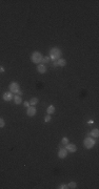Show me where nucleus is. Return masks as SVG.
Masks as SVG:
<instances>
[{
  "instance_id": "obj_7",
  "label": "nucleus",
  "mask_w": 99,
  "mask_h": 189,
  "mask_svg": "<svg viewBox=\"0 0 99 189\" xmlns=\"http://www.w3.org/2000/svg\"><path fill=\"white\" fill-rule=\"evenodd\" d=\"M65 149H67V151H70V152H75V151L77 150V146L75 144H72V143H67V144L65 145Z\"/></svg>"
},
{
  "instance_id": "obj_6",
  "label": "nucleus",
  "mask_w": 99,
  "mask_h": 189,
  "mask_svg": "<svg viewBox=\"0 0 99 189\" xmlns=\"http://www.w3.org/2000/svg\"><path fill=\"white\" fill-rule=\"evenodd\" d=\"M36 112H37V110H36V108H35V106L30 105L28 107V109H26V115H28V117H34L35 115H36Z\"/></svg>"
},
{
  "instance_id": "obj_14",
  "label": "nucleus",
  "mask_w": 99,
  "mask_h": 189,
  "mask_svg": "<svg viewBox=\"0 0 99 189\" xmlns=\"http://www.w3.org/2000/svg\"><path fill=\"white\" fill-rule=\"evenodd\" d=\"M37 103H38V99H37V98H32V99H31V101H30V105L35 106Z\"/></svg>"
},
{
  "instance_id": "obj_3",
  "label": "nucleus",
  "mask_w": 99,
  "mask_h": 189,
  "mask_svg": "<svg viewBox=\"0 0 99 189\" xmlns=\"http://www.w3.org/2000/svg\"><path fill=\"white\" fill-rule=\"evenodd\" d=\"M83 145H84L85 148L91 149V148H93L94 145H95V140H94L92 137H87V138L84 139V141H83Z\"/></svg>"
},
{
  "instance_id": "obj_11",
  "label": "nucleus",
  "mask_w": 99,
  "mask_h": 189,
  "mask_svg": "<svg viewBox=\"0 0 99 189\" xmlns=\"http://www.w3.org/2000/svg\"><path fill=\"white\" fill-rule=\"evenodd\" d=\"M47 112H48V115H53L55 112V106L50 105L49 107H48V109H47Z\"/></svg>"
},
{
  "instance_id": "obj_1",
  "label": "nucleus",
  "mask_w": 99,
  "mask_h": 189,
  "mask_svg": "<svg viewBox=\"0 0 99 189\" xmlns=\"http://www.w3.org/2000/svg\"><path fill=\"white\" fill-rule=\"evenodd\" d=\"M61 54L62 53H61V51L58 48V47H53V48H51V51H50V56L49 57L51 58V60L55 61V60L60 59Z\"/></svg>"
},
{
  "instance_id": "obj_5",
  "label": "nucleus",
  "mask_w": 99,
  "mask_h": 189,
  "mask_svg": "<svg viewBox=\"0 0 99 189\" xmlns=\"http://www.w3.org/2000/svg\"><path fill=\"white\" fill-rule=\"evenodd\" d=\"M67 156V150L65 149V147H60L58 151V158L59 159H65Z\"/></svg>"
},
{
  "instance_id": "obj_12",
  "label": "nucleus",
  "mask_w": 99,
  "mask_h": 189,
  "mask_svg": "<svg viewBox=\"0 0 99 189\" xmlns=\"http://www.w3.org/2000/svg\"><path fill=\"white\" fill-rule=\"evenodd\" d=\"M65 64H67V62H65V60L64 59H58L57 60V65L58 66H65Z\"/></svg>"
},
{
  "instance_id": "obj_13",
  "label": "nucleus",
  "mask_w": 99,
  "mask_h": 189,
  "mask_svg": "<svg viewBox=\"0 0 99 189\" xmlns=\"http://www.w3.org/2000/svg\"><path fill=\"white\" fill-rule=\"evenodd\" d=\"M14 101H15V103L18 105V104H20L21 102H22V99H21L20 96H17V95H16V96L14 97Z\"/></svg>"
},
{
  "instance_id": "obj_23",
  "label": "nucleus",
  "mask_w": 99,
  "mask_h": 189,
  "mask_svg": "<svg viewBox=\"0 0 99 189\" xmlns=\"http://www.w3.org/2000/svg\"><path fill=\"white\" fill-rule=\"evenodd\" d=\"M3 71H4V68L2 66H0V73H3Z\"/></svg>"
},
{
  "instance_id": "obj_20",
  "label": "nucleus",
  "mask_w": 99,
  "mask_h": 189,
  "mask_svg": "<svg viewBox=\"0 0 99 189\" xmlns=\"http://www.w3.org/2000/svg\"><path fill=\"white\" fill-rule=\"evenodd\" d=\"M4 125H5V123H4V120H3V119H1V118H0V128H1V127H3Z\"/></svg>"
},
{
  "instance_id": "obj_8",
  "label": "nucleus",
  "mask_w": 99,
  "mask_h": 189,
  "mask_svg": "<svg viewBox=\"0 0 99 189\" xmlns=\"http://www.w3.org/2000/svg\"><path fill=\"white\" fill-rule=\"evenodd\" d=\"M2 98H3V100L4 101H6V102H10L12 99H14V96H13V94L11 92H6V93H4L3 94V96H2Z\"/></svg>"
},
{
  "instance_id": "obj_24",
  "label": "nucleus",
  "mask_w": 99,
  "mask_h": 189,
  "mask_svg": "<svg viewBox=\"0 0 99 189\" xmlns=\"http://www.w3.org/2000/svg\"><path fill=\"white\" fill-rule=\"evenodd\" d=\"M18 96H20V97L22 96V92H21V90H19V92H18Z\"/></svg>"
},
{
  "instance_id": "obj_19",
  "label": "nucleus",
  "mask_w": 99,
  "mask_h": 189,
  "mask_svg": "<svg viewBox=\"0 0 99 189\" xmlns=\"http://www.w3.org/2000/svg\"><path fill=\"white\" fill-rule=\"evenodd\" d=\"M58 188L59 189H65V188H69V186H67V184H62V185H60Z\"/></svg>"
},
{
  "instance_id": "obj_17",
  "label": "nucleus",
  "mask_w": 99,
  "mask_h": 189,
  "mask_svg": "<svg viewBox=\"0 0 99 189\" xmlns=\"http://www.w3.org/2000/svg\"><path fill=\"white\" fill-rule=\"evenodd\" d=\"M67 143H69V139L67 138H62V140H61V145H67Z\"/></svg>"
},
{
  "instance_id": "obj_4",
  "label": "nucleus",
  "mask_w": 99,
  "mask_h": 189,
  "mask_svg": "<svg viewBox=\"0 0 99 189\" xmlns=\"http://www.w3.org/2000/svg\"><path fill=\"white\" fill-rule=\"evenodd\" d=\"M8 87H10V92L12 94H18V92L20 90V86H19V84L17 82H12Z\"/></svg>"
},
{
  "instance_id": "obj_18",
  "label": "nucleus",
  "mask_w": 99,
  "mask_h": 189,
  "mask_svg": "<svg viewBox=\"0 0 99 189\" xmlns=\"http://www.w3.org/2000/svg\"><path fill=\"white\" fill-rule=\"evenodd\" d=\"M52 120V118H51V115H48V116L44 117V122H50V121Z\"/></svg>"
},
{
  "instance_id": "obj_16",
  "label": "nucleus",
  "mask_w": 99,
  "mask_h": 189,
  "mask_svg": "<svg viewBox=\"0 0 99 189\" xmlns=\"http://www.w3.org/2000/svg\"><path fill=\"white\" fill-rule=\"evenodd\" d=\"M51 62V58L50 57H44L42 59V64H45V63H49Z\"/></svg>"
},
{
  "instance_id": "obj_9",
  "label": "nucleus",
  "mask_w": 99,
  "mask_h": 189,
  "mask_svg": "<svg viewBox=\"0 0 99 189\" xmlns=\"http://www.w3.org/2000/svg\"><path fill=\"white\" fill-rule=\"evenodd\" d=\"M37 70H38L39 74H44L45 71H47V66H45V64H42V63L38 64V66H37Z\"/></svg>"
},
{
  "instance_id": "obj_10",
  "label": "nucleus",
  "mask_w": 99,
  "mask_h": 189,
  "mask_svg": "<svg viewBox=\"0 0 99 189\" xmlns=\"http://www.w3.org/2000/svg\"><path fill=\"white\" fill-rule=\"evenodd\" d=\"M89 136H92L93 138H98L99 137V130L97 128H95V129H93L91 131V133H89Z\"/></svg>"
},
{
  "instance_id": "obj_22",
  "label": "nucleus",
  "mask_w": 99,
  "mask_h": 189,
  "mask_svg": "<svg viewBox=\"0 0 99 189\" xmlns=\"http://www.w3.org/2000/svg\"><path fill=\"white\" fill-rule=\"evenodd\" d=\"M53 66H54V67L58 66V65H57V60H55V61H54V62H53Z\"/></svg>"
},
{
  "instance_id": "obj_15",
  "label": "nucleus",
  "mask_w": 99,
  "mask_h": 189,
  "mask_svg": "<svg viewBox=\"0 0 99 189\" xmlns=\"http://www.w3.org/2000/svg\"><path fill=\"white\" fill-rule=\"evenodd\" d=\"M69 188H72V189H75V188H77V184H76V182H71V183H69Z\"/></svg>"
},
{
  "instance_id": "obj_2",
  "label": "nucleus",
  "mask_w": 99,
  "mask_h": 189,
  "mask_svg": "<svg viewBox=\"0 0 99 189\" xmlns=\"http://www.w3.org/2000/svg\"><path fill=\"white\" fill-rule=\"evenodd\" d=\"M42 59H43V56L40 52H34L32 54V57H31L32 62L35 63V64H40L42 62Z\"/></svg>"
},
{
  "instance_id": "obj_21",
  "label": "nucleus",
  "mask_w": 99,
  "mask_h": 189,
  "mask_svg": "<svg viewBox=\"0 0 99 189\" xmlns=\"http://www.w3.org/2000/svg\"><path fill=\"white\" fill-rule=\"evenodd\" d=\"M23 105H24V107H26V108H28V106H30V102H24V103H23Z\"/></svg>"
}]
</instances>
